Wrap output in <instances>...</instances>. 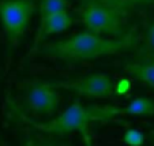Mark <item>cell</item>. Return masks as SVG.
<instances>
[{"label": "cell", "instance_id": "obj_3", "mask_svg": "<svg viewBox=\"0 0 154 146\" xmlns=\"http://www.w3.org/2000/svg\"><path fill=\"white\" fill-rule=\"evenodd\" d=\"M35 11V0H0V25L6 36L8 56L23 38Z\"/></svg>", "mask_w": 154, "mask_h": 146}, {"label": "cell", "instance_id": "obj_13", "mask_svg": "<svg viewBox=\"0 0 154 146\" xmlns=\"http://www.w3.org/2000/svg\"><path fill=\"white\" fill-rule=\"evenodd\" d=\"M123 142L127 146H143L145 135L137 129H127L123 134Z\"/></svg>", "mask_w": 154, "mask_h": 146}, {"label": "cell", "instance_id": "obj_15", "mask_svg": "<svg viewBox=\"0 0 154 146\" xmlns=\"http://www.w3.org/2000/svg\"><path fill=\"white\" fill-rule=\"evenodd\" d=\"M82 139H83L85 146H94V145H93V141H91V135H86V137H82Z\"/></svg>", "mask_w": 154, "mask_h": 146}, {"label": "cell", "instance_id": "obj_14", "mask_svg": "<svg viewBox=\"0 0 154 146\" xmlns=\"http://www.w3.org/2000/svg\"><path fill=\"white\" fill-rule=\"evenodd\" d=\"M131 88H132V85H131L130 79L122 78L115 83V94L116 96H127L131 92Z\"/></svg>", "mask_w": 154, "mask_h": 146}, {"label": "cell", "instance_id": "obj_12", "mask_svg": "<svg viewBox=\"0 0 154 146\" xmlns=\"http://www.w3.org/2000/svg\"><path fill=\"white\" fill-rule=\"evenodd\" d=\"M68 6H70L68 0H40L37 10L40 17H45L49 14H55V12L67 11Z\"/></svg>", "mask_w": 154, "mask_h": 146}, {"label": "cell", "instance_id": "obj_4", "mask_svg": "<svg viewBox=\"0 0 154 146\" xmlns=\"http://www.w3.org/2000/svg\"><path fill=\"white\" fill-rule=\"evenodd\" d=\"M78 17L89 32L109 37H120L127 30L124 20L127 15L108 7L100 0H81Z\"/></svg>", "mask_w": 154, "mask_h": 146}, {"label": "cell", "instance_id": "obj_7", "mask_svg": "<svg viewBox=\"0 0 154 146\" xmlns=\"http://www.w3.org/2000/svg\"><path fill=\"white\" fill-rule=\"evenodd\" d=\"M93 122H106L117 116H153L154 101L147 97H137L127 105H90L89 107Z\"/></svg>", "mask_w": 154, "mask_h": 146}, {"label": "cell", "instance_id": "obj_2", "mask_svg": "<svg viewBox=\"0 0 154 146\" xmlns=\"http://www.w3.org/2000/svg\"><path fill=\"white\" fill-rule=\"evenodd\" d=\"M8 104L12 111L15 112V115L20 117V120L26 122L33 129L41 132L53 135H66L76 131L81 134V137L90 134L89 124L93 122V117L90 115L89 107H83L79 100H75L66 111H63L59 116L53 117L48 122H37V120L32 119L25 113L23 109L19 108V105H17L11 100L8 101Z\"/></svg>", "mask_w": 154, "mask_h": 146}, {"label": "cell", "instance_id": "obj_1", "mask_svg": "<svg viewBox=\"0 0 154 146\" xmlns=\"http://www.w3.org/2000/svg\"><path fill=\"white\" fill-rule=\"evenodd\" d=\"M139 44L137 29H128L120 37H104L83 30L67 38L42 44L37 52L64 61H86L135 49Z\"/></svg>", "mask_w": 154, "mask_h": 146}, {"label": "cell", "instance_id": "obj_6", "mask_svg": "<svg viewBox=\"0 0 154 146\" xmlns=\"http://www.w3.org/2000/svg\"><path fill=\"white\" fill-rule=\"evenodd\" d=\"M60 104L57 89L51 82L33 81L26 85L25 107L30 113L52 115L57 111Z\"/></svg>", "mask_w": 154, "mask_h": 146}, {"label": "cell", "instance_id": "obj_8", "mask_svg": "<svg viewBox=\"0 0 154 146\" xmlns=\"http://www.w3.org/2000/svg\"><path fill=\"white\" fill-rule=\"evenodd\" d=\"M74 25V18L68 11H60L55 14H49L45 17H40V23H38L37 32L34 34L33 45L30 53H35L38 48L49 37L55 34H59L61 32L68 30Z\"/></svg>", "mask_w": 154, "mask_h": 146}, {"label": "cell", "instance_id": "obj_10", "mask_svg": "<svg viewBox=\"0 0 154 146\" xmlns=\"http://www.w3.org/2000/svg\"><path fill=\"white\" fill-rule=\"evenodd\" d=\"M137 60H154V19L146 30L142 42L138 44L135 51Z\"/></svg>", "mask_w": 154, "mask_h": 146}, {"label": "cell", "instance_id": "obj_16", "mask_svg": "<svg viewBox=\"0 0 154 146\" xmlns=\"http://www.w3.org/2000/svg\"><path fill=\"white\" fill-rule=\"evenodd\" d=\"M35 146H63V145H55V143H44V145H35Z\"/></svg>", "mask_w": 154, "mask_h": 146}, {"label": "cell", "instance_id": "obj_11", "mask_svg": "<svg viewBox=\"0 0 154 146\" xmlns=\"http://www.w3.org/2000/svg\"><path fill=\"white\" fill-rule=\"evenodd\" d=\"M100 2L124 15H128L131 10L137 8L139 6L154 4V0H100Z\"/></svg>", "mask_w": 154, "mask_h": 146}, {"label": "cell", "instance_id": "obj_5", "mask_svg": "<svg viewBox=\"0 0 154 146\" xmlns=\"http://www.w3.org/2000/svg\"><path fill=\"white\" fill-rule=\"evenodd\" d=\"M53 88L63 89L87 98H109L116 97L115 82L106 74L94 73L82 78L67 79V81H52Z\"/></svg>", "mask_w": 154, "mask_h": 146}, {"label": "cell", "instance_id": "obj_9", "mask_svg": "<svg viewBox=\"0 0 154 146\" xmlns=\"http://www.w3.org/2000/svg\"><path fill=\"white\" fill-rule=\"evenodd\" d=\"M125 73L137 81L154 89V60H130L124 66Z\"/></svg>", "mask_w": 154, "mask_h": 146}]
</instances>
